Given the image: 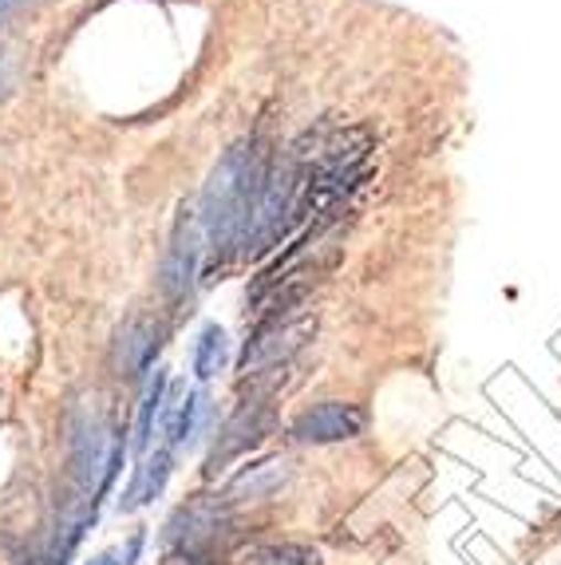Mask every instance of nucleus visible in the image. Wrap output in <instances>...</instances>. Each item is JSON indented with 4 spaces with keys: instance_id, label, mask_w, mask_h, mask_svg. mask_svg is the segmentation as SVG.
Returning <instances> with one entry per match:
<instances>
[{
    "instance_id": "f257e3e1",
    "label": "nucleus",
    "mask_w": 561,
    "mask_h": 565,
    "mask_svg": "<svg viewBox=\"0 0 561 565\" xmlns=\"http://www.w3.org/2000/svg\"><path fill=\"white\" fill-rule=\"evenodd\" d=\"M265 174H269L265 151H257V142H237L234 151L222 154V162L210 174L207 190H202L198 222H202V234H207V245L214 249L218 262H225L245 242L253 206L262 199Z\"/></svg>"
},
{
    "instance_id": "f03ea898",
    "label": "nucleus",
    "mask_w": 561,
    "mask_h": 565,
    "mask_svg": "<svg viewBox=\"0 0 561 565\" xmlns=\"http://www.w3.org/2000/svg\"><path fill=\"white\" fill-rule=\"evenodd\" d=\"M317 332V317H293V321H265L257 329V337L245 344L242 352V372L245 376H262V372H273L280 367L293 352L305 344V340Z\"/></svg>"
},
{
    "instance_id": "7ed1b4c3",
    "label": "nucleus",
    "mask_w": 561,
    "mask_h": 565,
    "mask_svg": "<svg viewBox=\"0 0 561 565\" xmlns=\"http://www.w3.org/2000/svg\"><path fill=\"white\" fill-rule=\"evenodd\" d=\"M202 245H207V234H202V222H198L194 210H182L174 230V245L167 254V269H162V289L174 305H182L194 289V274H198V257H202Z\"/></svg>"
},
{
    "instance_id": "20e7f679",
    "label": "nucleus",
    "mask_w": 561,
    "mask_h": 565,
    "mask_svg": "<svg viewBox=\"0 0 561 565\" xmlns=\"http://www.w3.org/2000/svg\"><path fill=\"white\" fill-rule=\"evenodd\" d=\"M368 427L364 407L356 404H320L313 412H305L297 424L289 427V435L297 444H340V439H356Z\"/></svg>"
},
{
    "instance_id": "39448f33",
    "label": "nucleus",
    "mask_w": 561,
    "mask_h": 565,
    "mask_svg": "<svg viewBox=\"0 0 561 565\" xmlns=\"http://www.w3.org/2000/svg\"><path fill=\"white\" fill-rule=\"evenodd\" d=\"M265 431H269V404H242L234 415H230V424L222 427V435H218V447H214V455H210V467L234 459V455H242L245 447L262 444Z\"/></svg>"
},
{
    "instance_id": "423d86ee",
    "label": "nucleus",
    "mask_w": 561,
    "mask_h": 565,
    "mask_svg": "<svg viewBox=\"0 0 561 565\" xmlns=\"http://www.w3.org/2000/svg\"><path fill=\"white\" fill-rule=\"evenodd\" d=\"M170 462H174L170 447H162V451H155L150 459H142V467H135V479H131V487H127V494L119 499V507L139 510V507H147V502L159 499L162 487H167V479H170Z\"/></svg>"
},
{
    "instance_id": "0eeeda50",
    "label": "nucleus",
    "mask_w": 561,
    "mask_h": 565,
    "mask_svg": "<svg viewBox=\"0 0 561 565\" xmlns=\"http://www.w3.org/2000/svg\"><path fill=\"white\" fill-rule=\"evenodd\" d=\"M289 471H285V462H262V467H250V471L237 475L230 487H225V502H257V499H269L285 487Z\"/></svg>"
},
{
    "instance_id": "6e6552de",
    "label": "nucleus",
    "mask_w": 561,
    "mask_h": 565,
    "mask_svg": "<svg viewBox=\"0 0 561 565\" xmlns=\"http://www.w3.org/2000/svg\"><path fill=\"white\" fill-rule=\"evenodd\" d=\"M159 337L162 332L155 321H131L127 329H123L119 352H123V372H127V376L147 372L150 360H155V352H159V344H162Z\"/></svg>"
},
{
    "instance_id": "1a4fd4ad",
    "label": "nucleus",
    "mask_w": 561,
    "mask_h": 565,
    "mask_svg": "<svg viewBox=\"0 0 561 565\" xmlns=\"http://www.w3.org/2000/svg\"><path fill=\"white\" fill-rule=\"evenodd\" d=\"M167 392H170L167 372H155V380H150L147 396H142V407H139V427H135V451H139V455L150 447V435H155V424H159Z\"/></svg>"
},
{
    "instance_id": "9d476101",
    "label": "nucleus",
    "mask_w": 561,
    "mask_h": 565,
    "mask_svg": "<svg viewBox=\"0 0 561 565\" xmlns=\"http://www.w3.org/2000/svg\"><path fill=\"white\" fill-rule=\"evenodd\" d=\"M225 360H230V340H225V332L218 329V324L202 329V337H198V349H194V372H198V380L218 376V372L225 367Z\"/></svg>"
},
{
    "instance_id": "9b49d317",
    "label": "nucleus",
    "mask_w": 561,
    "mask_h": 565,
    "mask_svg": "<svg viewBox=\"0 0 561 565\" xmlns=\"http://www.w3.org/2000/svg\"><path fill=\"white\" fill-rule=\"evenodd\" d=\"M245 565H325L317 550L309 546H293V542H280V546H257L245 554Z\"/></svg>"
},
{
    "instance_id": "f8f14e48",
    "label": "nucleus",
    "mask_w": 561,
    "mask_h": 565,
    "mask_svg": "<svg viewBox=\"0 0 561 565\" xmlns=\"http://www.w3.org/2000/svg\"><path fill=\"white\" fill-rule=\"evenodd\" d=\"M167 565H210V554H207V550L174 546V550H170V557H167Z\"/></svg>"
},
{
    "instance_id": "ddd939ff",
    "label": "nucleus",
    "mask_w": 561,
    "mask_h": 565,
    "mask_svg": "<svg viewBox=\"0 0 561 565\" xmlns=\"http://www.w3.org/2000/svg\"><path fill=\"white\" fill-rule=\"evenodd\" d=\"M12 76H17V60H12L9 52H0V95L12 87Z\"/></svg>"
},
{
    "instance_id": "4468645a",
    "label": "nucleus",
    "mask_w": 561,
    "mask_h": 565,
    "mask_svg": "<svg viewBox=\"0 0 561 565\" xmlns=\"http://www.w3.org/2000/svg\"><path fill=\"white\" fill-rule=\"evenodd\" d=\"M92 565H119V562H115V554H104V557H95Z\"/></svg>"
}]
</instances>
